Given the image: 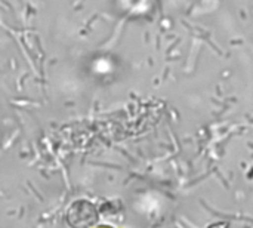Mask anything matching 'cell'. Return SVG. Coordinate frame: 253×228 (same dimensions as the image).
<instances>
[{
	"label": "cell",
	"mask_w": 253,
	"mask_h": 228,
	"mask_svg": "<svg viewBox=\"0 0 253 228\" xmlns=\"http://www.w3.org/2000/svg\"><path fill=\"white\" fill-rule=\"evenodd\" d=\"M65 221L70 228H93L98 223L96 208L87 200H76L70 205Z\"/></svg>",
	"instance_id": "6da1fadb"
},
{
	"label": "cell",
	"mask_w": 253,
	"mask_h": 228,
	"mask_svg": "<svg viewBox=\"0 0 253 228\" xmlns=\"http://www.w3.org/2000/svg\"><path fill=\"white\" fill-rule=\"evenodd\" d=\"M96 228H111V227H107V226H99V227Z\"/></svg>",
	"instance_id": "7a4b0ae2"
}]
</instances>
